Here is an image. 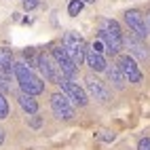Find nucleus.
<instances>
[{
    "label": "nucleus",
    "mask_w": 150,
    "mask_h": 150,
    "mask_svg": "<svg viewBox=\"0 0 150 150\" xmlns=\"http://www.w3.org/2000/svg\"><path fill=\"white\" fill-rule=\"evenodd\" d=\"M146 23H148V30H150V13L146 15Z\"/></svg>",
    "instance_id": "b1692460"
},
{
    "label": "nucleus",
    "mask_w": 150,
    "mask_h": 150,
    "mask_svg": "<svg viewBox=\"0 0 150 150\" xmlns=\"http://www.w3.org/2000/svg\"><path fill=\"white\" fill-rule=\"evenodd\" d=\"M83 2H95V0H83Z\"/></svg>",
    "instance_id": "393cba45"
},
{
    "label": "nucleus",
    "mask_w": 150,
    "mask_h": 150,
    "mask_svg": "<svg viewBox=\"0 0 150 150\" xmlns=\"http://www.w3.org/2000/svg\"><path fill=\"white\" fill-rule=\"evenodd\" d=\"M137 150H150V139L148 137H142L137 144Z\"/></svg>",
    "instance_id": "a211bd4d"
},
{
    "label": "nucleus",
    "mask_w": 150,
    "mask_h": 150,
    "mask_svg": "<svg viewBox=\"0 0 150 150\" xmlns=\"http://www.w3.org/2000/svg\"><path fill=\"white\" fill-rule=\"evenodd\" d=\"M38 6V0H23V8L25 11H32V8Z\"/></svg>",
    "instance_id": "6ab92c4d"
},
{
    "label": "nucleus",
    "mask_w": 150,
    "mask_h": 150,
    "mask_svg": "<svg viewBox=\"0 0 150 150\" xmlns=\"http://www.w3.org/2000/svg\"><path fill=\"white\" fill-rule=\"evenodd\" d=\"M15 76H17V83H19V87H21L23 93H28V95H38V93L45 91V83L32 72V68H30L28 64L17 62V64H15Z\"/></svg>",
    "instance_id": "f257e3e1"
},
{
    "label": "nucleus",
    "mask_w": 150,
    "mask_h": 150,
    "mask_svg": "<svg viewBox=\"0 0 150 150\" xmlns=\"http://www.w3.org/2000/svg\"><path fill=\"white\" fill-rule=\"evenodd\" d=\"M102 30H106V32H114V34H121V36H123L121 25H118L114 19H104V21H102Z\"/></svg>",
    "instance_id": "2eb2a0df"
},
{
    "label": "nucleus",
    "mask_w": 150,
    "mask_h": 150,
    "mask_svg": "<svg viewBox=\"0 0 150 150\" xmlns=\"http://www.w3.org/2000/svg\"><path fill=\"white\" fill-rule=\"evenodd\" d=\"M85 91L91 95L93 99L102 102V104L110 102V89L106 87V83H102V81L95 78V76H87V78H85Z\"/></svg>",
    "instance_id": "6e6552de"
},
{
    "label": "nucleus",
    "mask_w": 150,
    "mask_h": 150,
    "mask_svg": "<svg viewBox=\"0 0 150 150\" xmlns=\"http://www.w3.org/2000/svg\"><path fill=\"white\" fill-rule=\"evenodd\" d=\"M85 64L91 68V70H95V72H106V68H108V64H106V59H104V55L102 53H97L95 49H91V47H87V57H85Z\"/></svg>",
    "instance_id": "f8f14e48"
},
{
    "label": "nucleus",
    "mask_w": 150,
    "mask_h": 150,
    "mask_svg": "<svg viewBox=\"0 0 150 150\" xmlns=\"http://www.w3.org/2000/svg\"><path fill=\"white\" fill-rule=\"evenodd\" d=\"M38 68H40L42 76L47 78L49 83H53V85H59V81L64 78V74H62V70H59L57 62H55L51 55H45V53L38 55Z\"/></svg>",
    "instance_id": "423d86ee"
},
{
    "label": "nucleus",
    "mask_w": 150,
    "mask_h": 150,
    "mask_svg": "<svg viewBox=\"0 0 150 150\" xmlns=\"http://www.w3.org/2000/svg\"><path fill=\"white\" fill-rule=\"evenodd\" d=\"M99 139H104V142H112V139H114V133L110 135L108 131H99Z\"/></svg>",
    "instance_id": "412c9836"
},
{
    "label": "nucleus",
    "mask_w": 150,
    "mask_h": 150,
    "mask_svg": "<svg viewBox=\"0 0 150 150\" xmlns=\"http://www.w3.org/2000/svg\"><path fill=\"white\" fill-rule=\"evenodd\" d=\"M51 108H53L55 116L64 118V121H72L76 116L74 106H72V102H70V97L66 93H53L51 95Z\"/></svg>",
    "instance_id": "20e7f679"
},
{
    "label": "nucleus",
    "mask_w": 150,
    "mask_h": 150,
    "mask_svg": "<svg viewBox=\"0 0 150 150\" xmlns=\"http://www.w3.org/2000/svg\"><path fill=\"white\" fill-rule=\"evenodd\" d=\"M83 0H70V4H68V15L70 17H76L78 13L83 11Z\"/></svg>",
    "instance_id": "dca6fc26"
},
{
    "label": "nucleus",
    "mask_w": 150,
    "mask_h": 150,
    "mask_svg": "<svg viewBox=\"0 0 150 150\" xmlns=\"http://www.w3.org/2000/svg\"><path fill=\"white\" fill-rule=\"evenodd\" d=\"M91 49H95L97 53H104V49H106V45H104L102 40H95V42L91 45ZM106 51H108V49H106Z\"/></svg>",
    "instance_id": "aec40b11"
},
{
    "label": "nucleus",
    "mask_w": 150,
    "mask_h": 150,
    "mask_svg": "<svg viewBox=\"0 0 150 150\" xmlns=\"http://www.w3.org/2000/svg\"><path fill=\"white\" fill-rule=\"evenodd\" d=\"M116 66H118V70L125 74V78L129 83H133V85H139L144 81V74H142V70L137 68V64H135V59L131 57V55H121L116 59Z\"/></svg>",
    "instance_id": "39448f33"
},
{
    "label": "nucleus",
    "mask_w": 150,
    "mask_h": 150,
    "mask_svg": "<svg viewBox=\"0 0 150 150\" xmlns=\"http://www.w3.org/2000/svg\"><path fill=\"white\" fill-rule=\"evenodd\" d=\"M59 87H62V93H66L72 104L81 106V108L89 104V93L85 91L83 87H78V83H74L72 78H66L64 76L62 81H59Z\"/></svg>",
    "instance_id": "7ed1b4c3"
},
{
    "label": "nucleus",
    "mask_w": 150,
    "mask_h": 150,
    "mask_svg": "<svg viewBox=\"0 0 150 150\" xmlns=\"http://www.w3.org/2000/svg\"><path fill=\"white\" fill-rule=\"evenodd\" d=\"M2 142H4V129L0 127V144H2Z\"/></svg>",
    "instance_id": "5701e85b"
},
{
    "label": "nucleus",
    "mask_w": 150,
    "mask_h": 150,
    "mask_svg": "<svg viewBox=\"0 0 150 150\" xmlns=\"http://www.w3.org/2000/svg\"><path fill=\"white\" fill-rule=\"evenodd\" d=\"M64 47H66L68 55L74 59L76 66H81L85 62V57H87V42H85V38L78 34V32H66Z\"/></svg>",
    "instance_id": "f03ea898"
},
{
    "label": "nucleus",
    "mask_w": 150,
    "mask_h": 150,
    "mask_svg": "<svg viewBox=\"0 0 150 150\" xmlns=\"http://www.w3.org/2000/svg\"><path fill=\"white\" fill-rule=\"evenodd\" d=\"M125 23L133 30V34H137L139 38H146L150 34V30H148V23H146V19L144 15L135 11V8H131V11H127L125 13Z\"/></svg>",
    "instance_id": "9d476101"
},
{
    "label": "nucleus",
    "mask_w": 150,
    "mask_h": 150,
    "mask_svg": "<svg viewBox=\"0 0 150 150\" xmlns=\"http://www.w3.org/2000/svg\"><path fill=\"white\" fill-rule=\"evenodd\" d=\"M8 91V85H6V78L0 76V93H6Z\"/></svg>",
    "instance_id": "4be33fe9"
},
{
    "label": "nucleus",
    "mask_w": 150,
    "mask_h": 150,
    "mask_svg": "<svg viewBox=\"0 0 150 150\" xmlns=\"http://www.w3.org/2000/svg\"><path fill=\"white\" fill-rule=\"evenodd\" d=\"M123 40H125V45L129 47V53H131V57H137L139 62H148V59H150L148 47H146V42H144L137 34H127Z\"/></svg>",
    "instance_id": "1a4fd4ad"
},
{
    "label": "nucleus",
    "mask_w": 150,
    "mask_h": 150,
    "mask_svg": "<svg viewBox=\"0 0 150 150\" xmlns=\"http://www.w3.org/2000/svg\"><path fill=\"white\" fill-rule=\"evenodd\" d=\"M99 40L106 45L108 53H112V55H116V53L123 49V45H125V40H123V36H121V34L106 32V30H99Z\"/></svg>",
    "instance_id": "9b49d317"
},
{
    "label": "nucleus",
    "mask_w": 150,
    "mask_h": 150,
    "mask_svg": "<svg viewBox=\"0 0 150 150\" xmlns=\"http://www.w3.org/2000/svg\"><path fill=\"white\" fill-rule=\"evenodd\" d=\"M51 57L57 62L59 70H62V74L66 78H74L76 76V64H74V59L68 55L66 47H55L53 51H51Z\"/></svg>",
    "instance_id": "0eeeda50"
},
{
    "label": "nucleus",
    "mask_w": 150,
    "mask_h": 150,
    "mask_svg": "<svg viewBox=\"0 0 150 150\" xmlns=\"http://www.w3.org/2000/svg\"><path fill=\"white\" fill-rule=\"evenodd\" d=\"M106 76H108V81L112 83L116 89H125V83H127V78H125V74L118 70V66H110V68H106Z\"/></svg>",
    "instance_id": "ddd939ff"
},
{
    "label": "nucleus",
    "mask_w": 150,
    "mask_h": 150,
    "mask_svg": "<svg viewBox=\"0 0 150 150\" xmlns=\"http://www.w3.org/2000/svg\"><path fill=\"white\" fill-rule=\"evenodd\" d=\"M17 102H19V106L23 108V112H28V114H36L38 112V104H36L34 95H28V93L21 91L17 95Z\"/></svg>",
    "instance_id": "4468645a"
},
{
    "label": "nucleus",
    "mask_w": 150,
    "mask_h": 150,
    "mask_svg": "<svg viewBox=\"0 0 150 150\" xmlns=\"http://www.w3.org/2000/svg\"><path fill=\"white\" fill-rule=\"evenodd\" d=\"M6 116H8V102L4 93H0V118H6Z\"/></svg>",
    "instance_id": "f3484780"
}]
</instances>
